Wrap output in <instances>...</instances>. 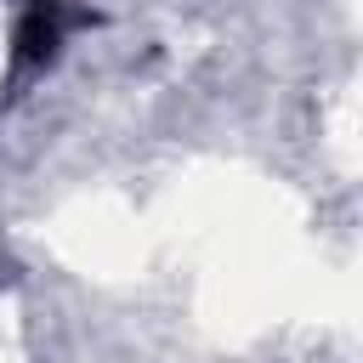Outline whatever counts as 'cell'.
I'll return each mask as SVG.
<instances>
[{"label":"cell","instance_id":"obj_1","mask_svg":"<svg viewBox=\"0 0 363 363\" xmlns=\"http://www.w3.org/2000/svg\"><path fill=\"white\" fill-rule=\"evenodd\" d=\"M68 23H79V17H74L62 0H34V6L23 11V23H17V62H23V68L51 62L57 45H62V34H68Z\"/></svg>","mask_w":363,"mask_h":363}]
</instances>
